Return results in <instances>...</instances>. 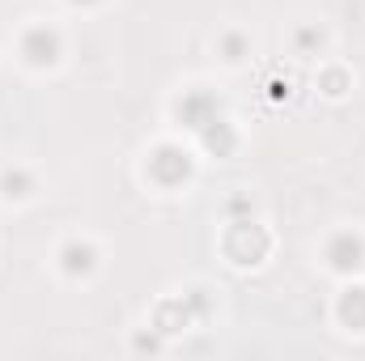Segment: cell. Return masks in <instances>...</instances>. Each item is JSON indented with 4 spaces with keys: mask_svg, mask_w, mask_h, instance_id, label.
Here are the masks:
<instances>
[{
    "mask_svg": "<svg viewBox=\"0 0 365 361\" xmlns=\"http://www.w3.org/2000/svg\"><path fill=\"white\" fill-rule=\"evenodd\" d=\"M361 255H365V247H361V238H353V234H336V238H331V247H327L331 268H340V272L361 268Z\"/></svg>",
    "mask_w": 365,
    "mask_h": 361,
    "instance_id": "6da1fadb",
    "label": "cell"
},
{
    "mask_svg": "<svg viewBox=\"0 0 365 361\" xmlns=\"http://www.w3.org/2000/svg\"><path fill=\"white\" fill-rule=\"evenodd\" d=\"M56 51H60V39L51 34V30H30L26 34V56H30V64H51L56 60Z\"/></svg>",
    "mask_w": 365,
    "mask_h": 361,
    "instance_id": "7a4b0ae2",
    "label": "cell"
},
{
    "mask_svg": "<svg viewBox=\"0 0 365 361\" xmlns=\"http://www.w3.org/2000/svg\"><path fill=\"white\" fill-rule=\"evenodd\" d=\"M60 260H64V272L86 276V272L93 268V247H86V243H68V247L60 251Z\"/></svg>",
    "mask_w": 365,
    "mask_h": 361,
    "instance_id": "3957f363",
    "label": "cell"
},
{
    "mask_svg": "<svg viewBox=\"0 0 365 361\" xmlns=\"http://www.w3.org/2000/svg\"><path fill=\"white\" fill-rule=\"evenodd\" d=\"M340 315H344V323H353L357 332H365V289H349L340 298Z\"/></svg>",
    "mask_w": 365,
    "mask_h": 361,
    "instance_id": "277c9868",
    "label": "cell"
},
{
    "mask_svg": "<svg viewBox=\"0 0 365 361\" xmlns=\"http://www.w3.org/2000/svg\"><path fill=\"white\" fill-rule=\"evenodd\" d=\"M21 187H26V175H21V171H17V175H4V195H26Z\"/></svg>",
    "mask_w": 365,
    "mask_h": 361,
    "instance_id": "5b68a950",
    "label": "cell"
}]
</instances>
